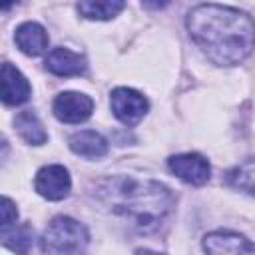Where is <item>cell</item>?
<instances>
[{"mask_svg": "<svg viewBox=\"0 0 255 255\" xmlns=\"http://www.w3.org/2000/svg\"><path fill=\"white\" fill-rule=\"evenodd\" d=\"M126 8L122 0H84L78 4V12L88 20H110Z\"/></svg>", "mask_w": 255, "mask_h": 255, "instance_id": "obj_15", "label": "cell"}, {"mask_svg": "<svg viewBox=\"0 0 255 255\" xmlns=\"http://www.w3.org/2000/svg\"><path fill=\"white\" fill-rule=\"evenodd\" d=\"M14 42L22 54L32 56V58L42 56L48 50V34L44 30V26H40L38 22L20 24L14 32Z\"/></svg>", "mask_w": 255, "mask_h": 255, "instance_id": "obj_11", "label": "cell"}, {"mask_svg": "<svg viewBox=\"0 0 255 255\" xmlns=\"http://www.w3.org/2000/svg\"><path fill=\"white\" fill-rule=\"evenodd\" d=\"M32 243H34V229L28 223L2 227V245L14 251L16 255H28Z\"/></svg>", "mask_w": 255, "mask_h": 255, "instance_id": "obj_14", "label": "cell"}, {"mask_svg": "<svg viewBox=\"0 0 255 255\" xmlns=\"http://www.w3.org/2000/svg\"><path fill=\"white\" fill-rule=\"evenodd\" d=\"M135 255H163V253H155V251H151V249H137Z\"/></svg>", "mask_w": 255, "mask_h": 255, "instance_id": "obj_18", "label": "cell"}, {"mask_svg": "<svg viewBox=\"0 0 255 255\" xmlns=\"http://www.w3.org/2000/svg\"><path fill=\"white\" fill-rule=\"evenodd\" d=\"M191 40L217 66H235L255 48V22L237 8L197 4L185 18Z\"/></svg>", "mask_w": 255, "mask_h": 255, "instance_id": "obj_1", "label": "cell"}, {"mask_svg": "<svg viewBox=\"0 0 255 255\" xmlns=\"http://www.w3.org/2000/svg\"><path fill=\"white\" fill-rule=\"evenodd\" d=\"M54 116L64 124H82L94 112V100L82 92H62L52 104Z\"/></svg>", "mask_w": 255, "mask_h": 255, "instance_id": "obj_6", "label": "cell"}, {"mask_svg": "<svg viewBox=\"0 0 255 255\" xmlns=\"http://www.w3.org/2000/svg\"><path fill=\"white\" fill-rule=\"evenodd\" d=\"M169 171L189 185H203L209 181L211 167L201 153H179L167 159Z\"/></svg>", "mask_w": 255, "mask_h": 255, "instance_id": "obj_7", "label": "cell"}, {"mask_svg": "<svg viewBox=\"0 0 255 255\" xmlns=\"http://www.w3.org/2000/svg\"><path fill=\"white\" fill-rule=\"evenodd\" d=\"M88 239V229L80 221L68 215H58L42 233L40 247L48 255H84Z\"/></svg>", "mask_w": 255, "mask_h": 255, "instance_id": "obj_3", "label": "cell"}, {"mask_svg": "<svg viewBox=\"0 0 255 255\" xmlns=\"http://www.w3.org/2000/svg\"><path fill=\"white\" fill-rule=\"evenodd\" d=\"M14 128H16V131H18V135H20L26 143H30V145H42V143H46V139H48V133H46V129H44V126H42V122H40V118H38L32 110L20 112V114L14 118Z\"/></svg>", "mask_w": 255, "mask_h": 255, "instance_id": "obj_13", "label": "cell"}, {"mask_svg": "<svg viewBox=\"0 0 255 255\" xmlns=\"http://www.w3.org/2000/svg\"><path fill=\"white\" fill-rule=\"evenodd\" d=\"M96 199L112 213L128 219L137 231H157L175 207L171 189L155 179L110 175L96 183Z\"/></svg>", "mask_w": 255, "mask_h": 255, "instance_id": "obj_2", "label": "cell"}, {"mask_svg": "<svg viewBox=\"0 0 255 255\" xmlns=\"http://www.w3.org/2000/svg\"><path fill=\"white\" fill-rule=\"evenodd\" d=\"M0 84H2V102L6 106H20V104L28 102V98L32 94V88H30V82L26 80V76L10 62L2 64Z\"/></svg>", "mask_w": 255, "mask_h": 255, "instance_id": "obj_9", "label": "cell"}, {"mask_svg": "<svg viewBox=\"0 0 255 255\" xmlns=\"http://www.w3.org/2000/svg\"><path fill=\"white\" fill-rule=\"evenodd\" d=\"M68 145L76 155L86 159H98L108 153V139L94 129H82L72 133Z\"/></svg>", "mask_w": 255, "mask_h": 255, "instance_id": "obj_12", "label": "cell"}, {"mask_svg": "<svg viewBox=\"0 0 255 255\" xmlns=\"http://www.w3.org/2000/svg\"><path fill=\"white\" fill-rule=\"evenodd\" d=\"M88 68V62L82 54H76L68 48H54L46 56V70L54 76H82Z\"/></svg>", "mask_w": 255, "mask_h": 255, "instance_id": "obj_10", "label": "cell"}, {"mask_svg": "<svg viewBox=\"0 0 255 255\" xmlns=\"http://www.w3.org/2000/svg\"><path fill=\"white\" fill-rule=\"evenodd\" d=\"M227 183L239 191L255 195V159L243 161L231 171H227Z\"/></svg>", "mask_w": 255, "mask_h": 255, "instance_id": "obj_16", "label": "cell"}, {"mask_svg": "<svg viewBox=\"0 0 255 255\" xmlns=\"http://www.w3.org/2000/svg\"><path fill=\"white\" fill-rule=\"evenodd\" d=\"M205 255H255V245L235 231H211L203 237Z\"/></svg>", "mask_w": 255, "mask_h": 255, "instance_id": "obj_8", "label": "cell"}, {"mask_svg": "<svg viewBox=\"0 0 255 255\" xmlns=\"http://www.w3.org/2000/svg\"><path fill=\"white\" fill-rule=\"evenodd\" d=\"M0 211H2V227H10L12 223H16V219H18V209H16V205L12 203L10 197H2V207H0Z\"/></svg>", "mask_w": 255, "mask_h": 255, "instance_id": "obj_17", "label": "cell"}, {"mask_svg": "<svg viewBox=\"0 0 255 255\" xmlns=\"http://www.w3.org/2000/svg\"><path fill=\"white\" fill-rule=\"evenodd\" d=\"M34 189L38 191V195L50 201H60L68 197L72 189V179H70L68 169L58 163L44 165L34 177Z\"/></svg>", "mask_w": 255, "mask_h": 255, "instance_id": "obj_5", "label": "cell"}, {"mask_svg": "<svg viewBox=\"0 0 255 255\" xmlns=\"http://www.w3.org/2000/svg\"><path fill=\"white\" fill-rule=\"evenodd\" d=\"M110 106L114 116L124 124V126H135L143 120L147 114V100L131 88H116L110 94Z\"/></svg>", "mask_w": 255, "mask_h": 255, "instance_id": "obj_4", "label": "cell"}]
</instances>
